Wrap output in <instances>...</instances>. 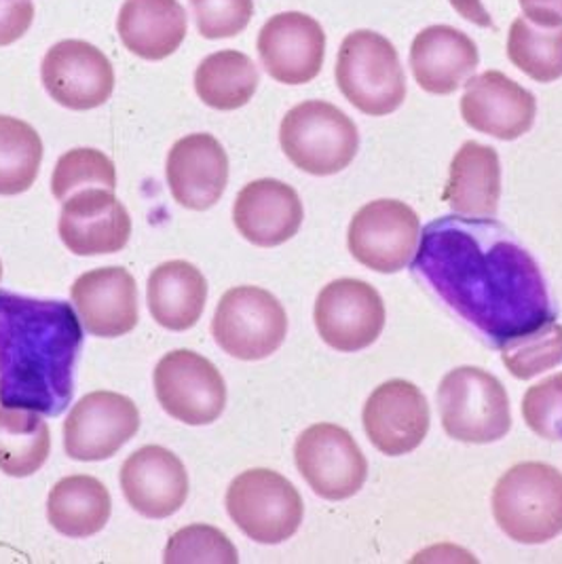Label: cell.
<instances>
[{"label":"cell","instance_id":"35","mask_svg":"<svg viewBox=\"0 0 562 564\" xmlns=\"http://www.w3.org/2000/svg\"><path fill=\"white\" fill-rule=\"evenodd\" d=\"M527 427L548 442H562V372L529 387L522 398Z\"/></svg>","mask_w":562,"mask_h":564},{"label":"cell","instance_id":"28","mask_svg":"<svg viewBox=\"0 0 562 564\" xmlns=\"http://www.w3.org/2000/svg\"><path fill=\"white\" fill-rule=\"evenodd\" d=\"M258 68L246 53L235 50L207 55L195 70V91L214 110H237L255 98Z\"/></svg>","mask_w":562,"mask_h":564},{"label":"cell","instance_id":"16","mask_svg":"<svg viewBox=\"0 0 562 564\" xmlns=\"http://www.w3.org/2000/svg\"><path fill=\"white\" fill-rule=\"evenodd\" d=\"M256 50L269 77L281 85H305L322 73L326 32L307 13L285 11L269 18Z\"/></svg>","mask_w":562,"mask_h":564},{"label":"cell","instance_id":"13","mask_svg":"<svg viewBox=\"0 0 562 564\" xmlns=\"http://www.w3.org/2000/svg\"><path fill=\"white\" fill-rule=\"evenodd\" d=\"M140 430V411L128 395L91 391L64 423V448L75 462H106Z\"/></svg>","mask_w":562,"mask_h":564},{"label":"cell","instance_id":"29","mask_svg":"<svg viewBox=\"0 0 562 564\" xmlns=\"http://www.w3.org/2000/svg\"><path fill=\"white\" fill-rule=\"evenodd\" d=\"M52 453V434L39 412L0 409V469L11 478L36 474Z\"/></svg>","mask_w":562,"mask_h":564},{"label":"cell","instance_id":"30","mask_svg":"<svg viewBox=\"0 0 562 564\" xmlns=\"http://www.w3.org/2000/svg\"><path fill=\"white\" fill-rule=\"evenodd\" d=\"M43 161V140L26 121L0 115V195L13 197L32 188Z\"/></svg>","mask_w":562,"mask_h":564},{"label":"cell","instance_id":"25","mask_svg":"<svg viewBox=\"0 0 562 564\" xmlns=\"http://www.w3.org/2000/svg\"><path fill=\"white\" fill-rule=\"evenodd\" d=\"M501 199V161L493 147L465 142L451 161L444 202L461 216L490 218Z\"/></svg>","mask_w":562,"mask_h":564},{"label":"cell","instance_id":"11","mask_svg":"<svg viewBox=\"0 0 562 564\" xmlns=\"http://www.w3.org/2000/svg\"><path fill=\"white\" fill-rule=\"evenodd\" d=\"M421 237L419 214L404 202L377 199L359 207L347 231L352 257L370 271L398 273L417 254Z\"/></svg>","mask_w":562,"mask_h":564},{"label":"cell","instance_id":"21","mask_svg":"<svg viewBox=\"0 0 562 564\" xmlns=\"http://www.w3.org/2000/svg\"><path fill=\"white\" fill-rule=\"evenodd\" d=\"M305 209L299 193L275 178L246 184L233 206V223L239 235L258 248H278L290 241L303 225Z\"/></svg>","mask_w":562,"mask_h":564},{"label":"cell","instance_id":"33","mask_svg":"<svg viewBox=\"0 0 562 564\" xmlns=\"http://www.w3.org/2000/svg\"><path fill=\"white\" fill-rule=\"evenodd\" d=\"M115 163L98 149H73L57 159L53 170V197L60 202H66L71 195L85 188L115 191Z\"/></svg>","mask_w":562,"mask_h":564},{"label":"cell","instance_id":"27","mask_svg":"<svg viewBox=\"0 0 562 564\" xmlns=\"http://www.w3.org/2000/svg\"><path fill=\"white\" fill-rule=\"evenodd\" d=\"M112 499L108 488L94 476H66L50 492L47 518L66 538H94L110 520Z\"/></svg>","mask_w":562,"mask_h":564},{"label":"cell","instance_id":"6","mask_svg":"<svg viewBox=\"0 0 562 564\" xmlns=\"http://www.w3.org/2000/svg\"><path fill=\"white\" fill-rule=\"evenodd\" d=\"M280 144L301 172L334 176L347 170L358 154V126L334 104L307 100L281 119Z\"/></svg>","mask_w":562,"mask_h":564},{"label":"cell","instance_id":"36","mask_svg":"<svg viewBox=\"0 0 562 564\" xmlns=\"http://www.w3.org/2000/svg\"><path fill=\"white\" fill-rule=\"evenodd\" d=\"M195 24L207 41L241 34L252 15L255 0H191Z\"/></svg>","mask_w":562,"mask_h":564},{"label":"cell","instance_id":"19","mask_svg":"<svg viewBox=\"0 0 562 564\" xmlns=\"http://www.w3.org/2000/svg\"><path fill=\"white\" fill-rule=\"evenodd\" d=\"M165 176L176 204L204 212L227 191L229 154L212 133L184 135L167 154Z\"/></svg>","mask_w":562,"mask_h":564},{"label":"cell","instance_id":"15","mask_svg":"<svg viewBox=\"0 0 562 564\" xmlns=\"http://www.w3.org/2000/svg\"><path fill=\"white\" fill-rule=\"evenodd\" d=\"M430 404L423 391L404 379L377 387L364 406V432L387 457L417 451L430 432Z\"/></svg>","mask_w":562,"mask_h":564},{"label":"cell","instance_id":"40","mask_svg":"<svg viewBox=\"0 0 562 564\" xmlns=\"http://www.w3.org/2000/svg\"><path fill=\"white\" fill-rule=\"evenodd\" d=\"M0 280H2V262H0Z\"/></svg>","mask_w":562,"mask_h":564},{"label":"cell","instance_id":"8","mask_svg":"<svg viewBox=\"0 0 562 564\" xmlns=\"http://www.w3.org/2000/svg\"><path fill=\"white\" fill-rule=\"evenodd\" d=\"M212 334L218 347L241 361L273 356L288 334V315L280 301L262 288H230L212 319Z\"/></svg>","mask_w":562,"mask_h":564},{"label":"cell","instance_id":"26","mask_svg":"<svg viewBox=\"0 0 562 564\" xmlns=\"http://www.w3.org/2000/svg\"><path fill=\"white\" fill-rule=\"evenodd\" d=\"M147 299L149 311L161 328L184 333L204 315L207 282L195 264L186 260H170L151 273Z\"/></svg>","mask_w":562,"mask_h":564},{"label":"cell","instance_id":"12","mask_svg":"<svg viewBox=\"0 0 562 564\" xmlns=\"http://www.w3.org/2000/svg\"><path fill=\"white\" fill-rule=\"evenodd\" d=\"M385 303L368 282L334 280L317 294L313 322L322 340L341 354H356L377 343L385 328Z\"/></svg>","mask_w":562,"mask_h":564},{"label":"cell","instance_id":"39","mask_svg":"<svg viewBox=\"0 0 562 564\" xmlns=\"http://www.w3.org/2000/svg\"><path fill=\"white\" fill-rule=\"evenodd\" d=\"M453 4V9L460 13L461 18H465L467 22L476 24L480 28L493 26V18L486 11L483 0H448Z\"/></svg>","mask_w":562,"mask_h":564},{"label":"cell","instance_id":"31","mask_svg":"<svg viewBox=\"0 0 562 564\" xmlns=\"http://www.w3.org/2000/svg\"><path fill=\"white\" fill-rule=\"evenodd\" d=\"M508 59L537 83L562 77V26L541 28L527 18L514 20L508 34Z\"/></svg>","mask_w":562,"mask_h":564},{"label":"cell","instance_id":"23","mask_svg":"<svg viewBox=\"0 0 562 564\" xmlns=\"http://www.w3.org/2000/svg\"><path fill=\"white\" fill-rule=\"evenodd\" d=\"M410 68L417 85L434 96H451L478 70L476 43L457 28H423L410 47Z\"/></svg>","mask_w":562,"mask_h":564},{"label":"cell","instance_id":"37","mask_svg":"<svg viewBox=\"0 0 562 564\" xmlns=\"http://www.w3.org/2000/svg\"><path fill=\"white\" fill-rule=\"evenodd\" d=\"M34 22L32 0H0V47H9L26 34Z\"/></svg>","mask_w":562,"mask_h":564},{"label":"cell","instance_id":"10","mask_svg":"<svg viewBox=\"0 0 562 564\" xmlns=\"http://www.w3.org/2000/svg\"><path fill=\"white\" fill-rule=\"evenodd\" d=\"M154 393L163 411L184 425H209L227 406V383L209 359L176 349L154 368Z\"/></svg>","mask_w":562,"mask_h":564},{"label":"cell","instance_id":"18","mask_svg":"<svg viewBox=\"0 0 562 564\" xmlns=\"http://www.w3.org/2000/svg\"><path fill=\"white\" fill-rule=\"evenodd\" d=\"M460 108L469 128L506 142L522 138L536 123V96L499 70L469 78Z\"/></svg>","mask_w":562,"mask_h":564},{"label":"cell","instance_id":"34","mask_svg":"<svg viewBox=\"0 0 562 564\" xmlns=\"http://www.w3.org/2000/svg\"><path fill=\"white\" fill-rule=\"evenodd\" d=\"M165 564H237L239 554L220 529L209 524H191L176 531L163 552Z\"/></svg>","mask_w":562,"mask_h":564},{"label":"cell","instance_id":"20","mask_svg":"<svg viewBox=\"0 0 562 564\" xmlns=\"http://www.w3.org/2000/svg\"><path fill=\"white\" fill-rule=\"evenodd\" d=\"M121 490L144 518H170L188 497V474L172 451L149 444L129 455L121 467Z\"/></svg>","mask_w":562,"mask_h":564},{"label":"cell","instance_id":"2","mask_svg":"<svg viewBox=\"0 0 562 564\" xmlns=\"http://www.w3.org/2000/svg\"><path fill=\"white\" fill-rule=\"evenodd\" d=\"M83 324L62 301L0 290V404L60 416L73 402Z\"/></svg>","mask_w":562,"mask_h":564},{"label":"cell","instance_id":"9","mask_svg":"<svg viewBox=\"0 0 562 564\" xmlns=\"http://www.w3.org/2000/svg\"><path fill=\"white\" fill-rule=\"evenodd\" d=\"M296 469L326 501L356 497L368 478V462L354 436L336 423H315L294 444Z\"/></svg>","mask_w":562,"mask_h":564},{"label":"cell","instance_id":"7","mask_svg":"<svg viewBox=\"0 0 562 564\" xmlns=\"http://www.w3.org/2000/svg\"><path fill=\"white\" fill-rule=\"evenodd\" d=\"M225 503L237 529L262 545H278L296 535L305 516L301 492L285 476L267 467L239 474L230 482Z\"/></svg>","mask_w":562,"mask_h":564},{"label":"cell","instance_id":"4","mask_svg":"<svg viewBox=\"0 0 562 564\" xmlns=\"http://www.w3.org/2000/svg\"><path fill=\"white\" fill-rule=\"evenodd\" d=\"M345 100L368 117H387L407 100V75L393 43L375 30H354L334 68Z\"/></svg>","mask_w":562,"mask_h":564},{"label":"cell","instance_id":"22","mask_svg":"<svg viewBox=\"0 0 562 564\" xmlns=\"http://www.w3.org/2000/svg\"><path fill=\"white\" fill-rule=\"evenodd\" d=\"M83 328L100 338L129 334L140 319L136 280L123 267L87 271L71 288Z\"/></svg>","mask_w":562,"mask_h":564},{"label":"cell","instance_id":"38","mask_svg":"<svg viewBox=\"0 0 562 564\" xmlns=\"http://www.w3.org/2000/svg\"><path fill=\"white\" fill-rule=\"evenodd\" d=\"M525 18L541 28L562 26V0H518Z\"/></svg>","mask_w":562,"mask_h":564},{"label":"cell","instance_id":"24","mask_svg":"<svg viewBox=\"0 0 562 564\" xmlns=\"http://www.w3.org/2000/svg\"><path fill=\"white\" fill-rule=\"evenodd\" d=\"M117 30L129 52L159 62L179 52L186 39L188 18L179 0H126Z\"/></svg>","mask_w":562,"mask_h":564},{"label":"cell","instance_id":"14","mask_svg":"<svg viewBox=\"0 0 562 564\" xmlns=\"http://www.w3.org/2000/svg\"><path fill=\"white\" fill-rule=\"evenodd\" d=\"M41 78L53 102L71 110H91L110 100L115 70L110 59L87 41H60L45 53Z\"/></svg>","mask_w":562,"mask_h":564},{"label":"cell","instance_id":"3","mask_svg":"<svg viewBox=\"0 0 562 564\" xmlns=\"http://www.w3.org/2000/svg\"><path fill=\"white\" fill-rule=\"evenodd\" d=\"M490 506L511 541L548 543L562 533V471L548 463H518L497 480Z\"/></svg>","mask_w":562,"mask_h":564},{"label":"cell","instance_id":"32","mask_svg":"<svg viewBox=\"0 0 562 564\" xmlns=\"http://www.w3.org/2000/svg\"><path fill=\"white\" fill-rule=\"evenodd\" d=\"M501 361L511 377L529 381L562 361V326L548 322L533 333L520 334L499 345Z\"/></svg>","mask_w":562,"mask_h":564},{"label":"cell","instance_id":"17","mask_svg":"<svg viewBox=\"0 0 562 564\" xmlns=\"http://www.w3.org/2000/svg\"><path fill=\"white\" fill-rule=\"evenodd\" d=\"M57 231L77 257L117 254L128 246L131 218L112 191L85 188L62 204Z\"/></svg>","mask_w":562,"mask_h":564},{"label":"cell","instance_id":"5","mask_svg":"<svg viewBox=\"0 0 562 564\" xmlns=\"http://www.w3.org/2000/svg\"><path fill=\"white\" fill-rule=\"evenodd\" d=\"M446 436L463 444H493L510 434V398L504 383L478 366L451 370L437 387Z\"/></svg>","mask_w":562,"mask_h":564},{"label":"cell","instance_id":"1","mask_svg":"<svg viewBox=\"0 0 562 564\" xmlns=\"http://www.w3.org/2000/svg\"><path fill=\"white\" fill-rule=\"evenodd\" d=\"M412 271L493 347L556 322L536 258L497 220L435 218L421 231Z\"/></svg>","mask_w":562,"mask_h":564}]
</instances>
